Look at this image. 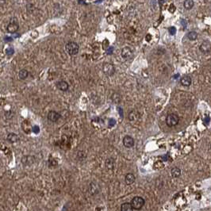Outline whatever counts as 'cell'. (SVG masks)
Listing matches in <instances>:
<instances>
[{
  "label": "cell",
  "mask_w": 211,
  "mask_h": 211,
  "mask_svg": "<svg viewBox=\"0 0 211 211\" xmlns=\"http://www.w3.org/2000/svg\"><path fill=\"white\" fill-rule=\"evenodd\" d=\"M79 45L74 41H70L65 45V50L70 56H75L79 52Z\"/></svg>",
  "instance_id": "1"
},
{
  "label": "cell",
  "mask_w": 211,
  "mask_h": 211,
  "mask_svg": "<svg viewBox=\"0 0 211 211\" xmlns=\"http://www.w3.org/2000/svg\"><path fill=\"white\" fill-rule=\"evenodd\" d=\"M130 203L134 210H139L145 205V201L142 197L136 196L133 198Z\"/></svg>",
  "instance_id": "2"
},
{
  "label": "cell",
  "mask_w": 211,
  "mask_h": 211,
  "mask_svg": "<svg viewBox=\"0 0 211 211\" xmlns=\"http://www.w3.org/2000/svg\"><path fill=\"white\" fill-rule=\"evenodd\" d=\"M179 117L175 114H170L166 118V124L168 127H173L179 124Z\"/></svg>",
  "instance_id": "3"
},
{
  "label": "cell",
  "mask_w": 211,
  "mask_h": 211,
  "mask_svg": "<svg viewBox=\"0 0 211 211\" xmlns=\"http://www.w3.org/2000/svg\"><path fill=\"white\" fill-rule=\"evenodd\" d=\"M102 71H103L105 75H107V76H112V75H114V73L116 72L115 67L113 64L105 63V64H103V67H102Z\"/></svg>",
  "instance_id": "4"
},
{
  "label": "cell",
  "mask_w": 211,
  "mask_h": 211,
  "mask_svg": "<svg viewBox=\"0 0 211 211\" xmlns=\"http://www.w3.org/2000/svg\"><path fill=\"white\" fill-rule=\"evenodd\" d=\"M19 29V26L17 23V20L16 17L12 18L10 22L8 24V26L6 27V30L8 31L10 33H15Z\"/></svg>",
  "instance_id": "5"
},
{
  "label": "cell",
  "mask_w": 211,
  "mask_h": 211,
  "mask_svg": "<svg viewBox=\"0 0 211 211\" xmlns=\"http://www.w3.org/2000/svg\"><path fill=\"white\" fill-rule=\"evenodd\" d=\"M88 191L91 195H96L99 194V192L101 191V187L96 182H91L88 187Z\"/></svg>",
  "instance_id": "6"
},
{
  "label": "cell",
  "mask_w": 211,
  "mask_h": 211,
  "mask_svg": "<svg viewBox=\"0 0 211 211\" xmlns=\"http://www.w3.org/2000/svg\"><path fill=\"white\" fill-rule=\"evenodd\" d=\"M199 49L201 52L204 54L210 53L211 50V44L209 41H204L203 43L200 45Z\"/></svg>",
  "instance_id": "7"
},
{
  "label": "cell",
  "mask_w": 211,
  "mask_h": 211,
  "mask_svg": "<svg viewBox=\"0 0 211 211\" xmlns=\"http://www.w3.org/2000/svg\"><path fill=\"white\" fill-rule=\"evenodd\" d=\"M123 145L125 148H132L134 146V144H135V141H134V139L132 137V136H125L123 137Z\"/></svg>",
  "instance_id": "8"
},
{
  "label": "cell",
  "mask_w": 211,
  "mask_h": 211,
  "mask_svg": "<svg viewBox=\"0 0 211 211\" xmlns=\"http://www.w3.org/2000/svg\"><path fill=\"white\" fill-rule=\"evenodd\" d=\"M47 118L49 119V121L52 122H56L60 119L61 118V114L56 112V111H54V110H51L49 111L48 115H47Z\"/></svg>",
  "instance_id": "9"
},
{
  "label": "cell",
  "mask_w": 211,
  "mask_h": 211,
  "mask_svg": "<svg viewBox=\"0 0 211 211\" xmlns=\"http://www.w3.org/2000/svg\"><path fill=\"white\" fill-rule=\"evenodd\" d=\"M133 50L131 49V48L130 47H125L123 48L122 50V52H121V56H122V58H124L125 60H128L133 56Z\"/></svg>",
  "instance_id": "10"
},
{
  "label": "cell",
  "mask_w": 211,
  "mask_h": 211,
  "mask_svg": "<svg viewBox=\"0 0 211 211\" xmlns=\"http://www.w3.org/2000/svg\"><path fill=\"white\" fill-rule=\"evenodd\" d=\"M106 168L109 171H113L115 168V160L113 158H107L105 162Z\"/></svg>",
  "instance_id": "11"
},
{
  "label": "cell",
  "mask_w": 211,
  "mask_h": 211,
  "mask_svg": "<svg viewBox=\"0 0 211 211\" xmlns=\"http://www.w3.org/2000/svg\"><path fill=\"white\" fill-rule=\"evenodd\" d=\"M56 87H57L58 89L61 90L62 91H67L68 90V88H69V85L66 81L61 80V81H59L56 83Z\"/></svg>",
  "instance_id": "12"
},
{
  "label": "cell",
  "mask_w": 211,
  "mask_h": 211,
  "mask_svg": "<svg viewBox=\"0 0 211 211\" xmlns=\"http://www.w3.org/2000/svg\"><path fill=\"white\" fill-rule=\"evenodd\" d=\"M135 180H136V177L132 173H128L125 177V183L127 185H131V184L134 183Z\"/></svg>",
  "instance_id": "13"
},
{
  "label": "cell",
  "mask_w": 211,
  "mask_h": 211,
  "mask_svg": "<svg viewBox=\"0 0 211 211\" xmlns=\"http://www.w3.org/2000/svg\"><path fill=\"white\" fill-rule=\"evenodd\" d=\"M180 83L184 87H189L191 84V83H192V79H191V76H189V75H184L180 79Z\"/></svg>",
  "instance_id": "14"
},
{
  "label": "cell",
  "mask_w": 211,
  "mask_h": 211,
  "mask_svg": "<svg viewBox=\"0 0 211 211\" xmlns=\"http://www.w3.org/2000/svg\"><path fill=\"white\" fill-rule=\"evenodd\" d=\"M7 141H8L10 143H16L19 141V137L17 136V134H15V133H9L8 135H7Z\"/></svg>",
  "instance_id": "15"
},
{
  "label": "cell",
  "mask_w": 211,
  "mask_h": 211,
  "mask_svg": "<svg viewBox=\"0 0 211 211\" xmlns=\"http://www.w3.org/2000/svg\"><path fill=\"white\" fill-rule=\"evenodd\" d=\"M171 175L173 178H179L181 175V170L179 168H173L171 170Z\"/></svg>",
  "instance_id": "16"
},
{
  "label": "cell",
  "mask_w": 211,
  "mask_h": 211,
  "mask_svg": "<svg viewBox=\"0 0 211 211\" xmlns=\"http://www.w3.org/2000/svg\"><path fill=\"white\" fill-rule=\"evenodd\" d=\"M134 210L131 205V203H125L121 205V211H133Z\"/></svg>",
  "instance_id": "17"
},
{
  "label": "cell",
  "mask_w": 211,
  "mask_h": 211,
  "mask_svg": "<svg viewBox=\"0 0 211 211\" xmlns=\"http://www.w3.org/2000/svg\"><path fill=\"white\" fill-rule=\"evenodd\" d=\"M194 3L193 0H185L183 3V6L186 10H191L194 7Z\"/></svg>",
  "instance_id": "18"
},
{
  "label": "cell",
  "mask_w": 211,
  "mask_h": 211,
  "mask_svg": "<svg viewBox=\"0 0 211 211\" xmlns=\"http://www.w3.org/2000/svg\"><path fill=\"white\" fill-rule=\"evenodd\" d=\"M29 75V72L26 69H22L18 72V77L21 79H26Z\"/></svg>",
  "instance_id": "19"
},
{
  "label": "cell",
  "mask_w": 211,
  "mask_h": 211,
  "mask_svg": "<svg viewBox=\"0 0 211 211\" xmlns=\"http://www.w3.org/2000/svg\"><path fill=\"white\" fill-rule=\"evenodd\" d=\"M187 38L190 41H195L198 38V33L195 31H191L188 33Z\"/></svg>",
  "instance_id": "20"
},
{
  "label": "cell",
  "mask_w": 211,
  "mask_h": 211,
  "mask_svg": "<svg viewBox=\"0 0 211 211\" xmlns=\"http://www.w3.org/2000/svg\"><path fill=\"white\" fill-rule=\"evenodd\" d=\"M168 32L171 35H175L176 33V28L174 27V26H171V27H169L168 28Z\"/></svg>",
  "instance_id": "21"
},
{
  "label": "cell",
  "mask_w": 211,
  "mask_h": 211,
  "mask_svg": "<svg viewBox=\"0 0 211 211\" xmlns=\"http://www.w3.org/2000/svg\"><path fill=\"white\" fill-rule=\"evenodd\" d=\"M168 10H169L171 13H174L175 10V5H173V4H171L170 7L168 8Z\"/></svg>",
  "instance_id": "22"
},
{
  "label": "cell",
  "mask_w": 211,
  "mask_h": 211,
  "mask_svg": "<svg viewBox=\"0 0 211 211\" xmlns=\"http://www.w3.org/2000/svg\"><path fill=\"white\" fill-rule=\"evenodd\" d=\"M6 54H8V55H12V54H14V49H11V48L6 49Z\"/></svg>",
  "instance_id": "23"
},
{
  "label": "cell",
  "mask_w": 211,
  "mask_h": 211,
  "mask_svg": "<svg viewBox=\"0 0 211 211\" xmlns=\"http://www.w3.org/2000/svg\"><path fill=\"white\" fill-rule=\"evenodd\" d=\"M39 131H40V130H39V127H38V126H37V125L33 128V132H34V133H39Z\"/></svg>",
  "instance_id": "24"
},
{
  "label": "cell",
  "mask_w": 211,
  "mask_h": 211,
  "mask_svg": "<svg viewBox=\"0 0 211 211\" xmlns=\"http://www.w3.org/2000/svg\"><path fill=\"white\" fill-rule=\"evenodd\" d=\"M6 3V0H0V7L5 6Z\"/></svg>",
  "instance_id": "25"
},
{
  "label": "cell",
  "mask_w": 211,
  "mask_h": 211,
  "mask_svg": "<svg viewBox=\"0 0 211 211\" xmlns=\"http://www.w3.org/2000/svg\"><path fill=\"white\" fill-rule=\"evenodd\" d=\"M113 50H114L113 47H110V48H109V49L107 50V52H108V54H111V53L113 52Z\"/></svg>",
  "instance_id": "26"
},
{
  "label": "cell",
  "mask_w": 211,
  "mask_h": 211,
  "mask_svg": "<svg viewBox=\"0 0 211 211\" xmlns=\"http://www.w3.org/2000/svg\"><path fill=\"white\" fill-rule=\"evenodd\" d=\"M181 22H182V24L183 25V26H184V28H185L186 26H187V22H185V20H184V19H182V20L181 21Z\"/></svg>",
  "instance_id": "27"
},
{
  "label": "cell",
  "mask_w": 211,
  "mask_h": 211,
  "mask_svg": "<svg viewBox=\"0 0 211 211\" xmlns=\"http://www.w3.org/2000/svg\"><path fill=\"white\" fill-rule=\"evenodd\" d=\"M5 40H6V41H12L11 38H8V37H7V38H5Z\"/></svg>",
  "instance_id": "28"
}]
</instances>
